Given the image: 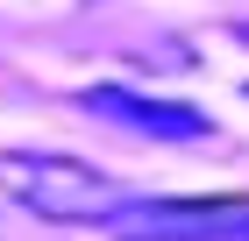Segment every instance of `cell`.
I'll list each match as a JSON object with an SVG mask.
<instances>
[{
	"label": "cell",
	"mask_w": 249,
	"mask_h": 241,
	"mask_svg": "<svg viewBox=\"0 0 249 241\" xmlns=\"http://www.w3.org/2000/svg\"><path fill=\"white\" fill-rule=\"evenodd\" d=\"M78 107L93 113V121H107V128L150 135V142H207V135H213V113L185 107V99L128 93V85H93V93H78Z\"/></svg>",
	"instance_id": "obj_3"
},
{
	"label": "cell",
	"mask_w": 249,
	"mask_h": 241,
	"mask_svg": "<svg viewBox=\"0 0 249 241\" xmlns=\"http://www.w3.org/2000/svg\"><path fill=\"white\" fill-rule=\"evenodd\" d=\"M107 241H249V199H114Z\"/></svg>",
	"instance_id": "obj_2"
},
{
	"label": "cell",
	"mask_w": 249,
	"mask_h": 241,
	"mask_svg": "<svg viewBox=\"0 0 249 241\" xmlns=\"http://www.w3.org/2000/svg\"><path fill=\"white\" fill-rule=\"evenodd\" d=\"M0 192L36 220H107V206L121 199L107 170L57 149H0Z\"/></svg>",
	"instance_id": "obj_1"
}]
</instances>
